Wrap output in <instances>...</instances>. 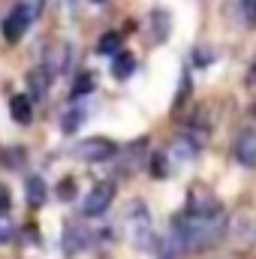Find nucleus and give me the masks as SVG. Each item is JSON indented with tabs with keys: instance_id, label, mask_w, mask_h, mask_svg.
I'll return each mask as SVG.
<instances>
[{
	"instance_id": "obj_1",
	"label": "nucleus",
	"mask_w": 256,
	"mask_h": 259,
	"mask_svg": "<svg viewBox=\"0 0 256 259\" xmlns=\"http://www.w3.org/2000/svg\"><path fill=\"white\" fill-rule=\"evenodd\" d=\"M229 226L226 211L217 217H199L190 211H181L172 217V238L181 244V250H208L223 241Z\"/></svg>"
},
{
	"instance_id": "obj_2",
	"label": "nucleus",
	"mask_w": 256,
	"mask_h": 259,
	"mask_svg": "<svg viewBox=\"0 0 256 259\" xmlns=\"http://www.w3.org/2000/svg\"><path fill=\"white\" fill-rule=\"evenodd\" d=\"M33 15H36V6H33V3H18V6H12V12L3 18V39H6V42H18V39L27 33V27L33 24Z\"/></svg>"
},
{
	"instance_id": "obj_3",
	"label": "nucleus",
	"mask_w": 256,
	"mask_h": 259,
	"mask_svg": "<svg viewBox=\"0 0 256 259\" xmlns=\"http://www.w3.org/2000/svg\"><path fill=\"white\" fill-rule=\"evenodd\" d=\"M187 211L199 214V217H217V214H223V202L211 193L205 184H193L187 190Z\"/></svg>"
},
{
	"instance_id": "obj_4",
	"label": "nucleus",
	"mask_w": 256,
	"mask_h": 259,
	"mask_svg": "<svg viewBox=\"0 0 256 259\" xmlns=\"http://www.w3.org/2000/svg\"><path fill=\"white\" fill-rule=\"evenodd\" d=\"M124 226H127V235L139 244V247H148V238H151V217H148V211H145L142 202H133L127 208Z\"/></svg>"
},
{
	"instance_id": "obj_5",
	"label": "nucleus",
	"mask_w": 256,
	"mask_h": 259,
	"mask_svg": "<svg viewBox=\"0 0 256 259\" xmlns=\"http://www.w3.org/2000/svg\"><path fill=\"white\" fill-rule=\"evenodd\" d=\"M112 199H115V184H109V181L97 184V187L88 193L84 205H81L84 217H100V214H106V208L112 205Z\"/></svg>"
},
{
	"instance_id": "obj_6",
	"label": "nucleus",
	"mask_w": 256,
	"mask_h": 259,
	"mask_svg": "<svg viewBox=\"0 0 256 259\" xmlns=\"http://www.w3.org/2000/svg\"><path fill=\"white\" fill-rule=\"evenodd\" d=\"M115 142H109V139H103V136H97V139H88V142H81L78 148H75V157H81V160H88V163H103V160H109V157H115Z\"/></svg>"
},
{
	"instance_id": "obj_7",
	"label": "nucleus",
	"mask_w": 256,
	"mask_h": 259,
	"mask_svg": "<svg viewBox=\"0 0 256 259\" xmlns=\"http://www.w3.org/2000/svg\"><path fill=\"white\" fill-rule=\"evenodd\" d=\"M232 157L241 163V166H256V133L253 130H241L235 145H232Z\"/></svg>"
},
{
	"instance_id": "obj_8",
	"label": "nucleus",
	"mask_w": 256,
	"mask_h": 259,
	"mask_svg": "<svg viewBox=\"0 0 256 259\" xmlns=\"http://www.w3.org/2000/svg\"><path fill=\"white\" fill-rule=\"evenodd\" d=\"M66 66H69V46H66V42H55V46L46 52V69H49L52 75H58V72H64Z\"/></svg>"
},
{
	"instance_id": "obj_9",
	"label": "nucleus",
	"mask_w": 256,
	"mask_h": 259,
	"mask_svg": "<svg viewBox=\"0 0 256 259\" xmlns=\"http://www.w3.org/2000/svg\"><path fill=\"white\" fill-rule=\"evenodd\" d=\"M49 84H52V72L46 66H36V69L27 72V88H30V97L33 100H42L46 91H49Z\"/></svg>"
},
{
	"instance_id": "obj_10",
	"label": "nucleus",
	"mask_w": 256,
	"mask_h": 259,
	"mask_svg": "<svg viewBox=\"0 0 256 259\" xmlns=\"http://www.w3.org/2000/svg\"><path fill=\"white\" fill-rule=\"evenodd\" d=\"M9 115H12V121H18V124H30V121H33V103H30V97H27V94H15V97L9 100Z\"/></svg>"
},
{
	"instance_id": "obj_11",
	"label": "nucleus",
	"mask_w": 256,
	"mask_h": 259,
	"mask_svg": "<svg viewBox=\"0 0 256 259\" xmlns=\"http://www.w3.org/2000/svg\"><path fill=\"white\" fill-rule=\"evenodd\" d=\"M84 244H88V232H84L78 223H69L66 232H64V250L66 253H78Z\"/></svg>"
},
{
	"instance_id": "obj_12",
	"label": "nucleus",
	"mask_w": 256,
	"mask_h": 259,
	"mask_svg": "<svg viewBox=\"0 0 256 259\" xmlns=\"http://www.w3.org/2000/svg\"><path fill=\"white\" fill-rule=\"evenodd\" d=\"M24 196H27V205L30 208H39L42 202H46V181L39 178V175H30L27 178V184H24Z\"/></svg>"
},
{
	"instance_id": "obj_13",
	"label": "nucleus",
	"mask_w": 256,
	"mask_h": 259,
	"mask_svg": "<svg viewBox=\"0 0 256 259\" xmlns=\"http://www.w3.org/2000/svg\"><path fill=\"white\" fill-rule=\"evenodd\" d=\"M151 24H154V39H166L169 36V27H172V18H169V12L166 9H154L151 12Z\"/></svg>"
},
{
	"instance_id": "obj_14",
	"label": "nucleus",
	"mask_w": 256,
	"mask_h": 259,
	"mask_svg": "<svg viewBox=\"0 0 256 259\" xmlns=\"http://www.w3.org/2000/svg\"><path fill=\"white\" fill-rule=\"evenodd\" d=\"M133 69H136V58H133L130 52H118V55H115V64H112L115 78H130Z\"/></svg>"
},
{
	"instance_id": "obj_15",
	"label": "nucleus",
	"mask_w": 256,
	"mask_h": 259,
	"mask_svg": "<svg viewBox=\"0 0 256 259\" xmlns=\"http://www.w3.org/2000/svg\"><path fill=\"white\" fill-rule=\"evenodd\" d=\"M169 151H160V154H154L151 157V175L154 178H169Z\"/></svg>"
},
{
	"instance_id": "obj_16",
	"label": "nucleus",
	"mask_w": 256,
	"mask_h": 259,
	"mask_svg": "<svg viewBox=\"0 0 256 259\" xmlns=\"http://www.w3.org/2000/svg\"><path fill=\"white\" fill-rule=\"evenodd\" d=\"M97 52H100V55H118V52H121V33H115V30L106 33V36L97 42Z\"/></svg>"
},
{
	"instance_id": "obj_17",
	"label": "nucleus",
	"mask_w": 256,
	"mask_h": 259,
	"mask_svg": "<svg viewBox=\"0 0 256 259\" xmlns=\"http://www.w3.org/2000/svg\"><path fill=\"white\" fill-rule=\"evenodd\" d=\"M91 91H94V75H91V72H81V75L72 81L69 97H72V100H78V97H84V94H91Z\"/></svg>"
},
{
	"instance_id": "obj_18",
	"label": "nucleus",
	"mask_w": 256,
	"mask_h": 259,
	"mask_svg": "<svg viewBox=\"0 0 256 259\" xmlns=\"http://www.w3.org/2000/svg\"><path fill=\"white\" fill-rule=\"evenodd\" d=\"M81 118H84V115H81L78 109L66 112V115H64V121H61V130H64V133H75V130L81 127Z\"/></svg>"
},
{
	"instance_id": "obj_19",
	"label": "nucleus",
	"mask_w": 256,
	"mask_h": 259,
	"mask_svg": "<svg viewBox=\"0 0 256 259\" xmlns=\"http://www.w3.org/2000/svg\"><path fill=\"white\" fill-rule=\"evenodd\" d=\"M190 97V72H184L181 75V88H178V97H175V103H172V109L178 112L181 106H184V100Z\"/></svg>"
},
{
	"instance_id": "obj_20",
	"label": "nucleus",
	"mask_w": 256,
	"mask_h": 259,
	"mask_svg": "<svg viewBox=\"0 0 256 259\" xmlns=\"http://www.w3.org/2000/svg\"><path fill=\"white\" fill-rule=\"evenodd\" d=\"M58 196H61L64 202H69V199L75 196V178H64V181L58 184Z\"/></svg>"
},
{
	"instance_id": "obj_21",
	"label": "nucleus",
	"mask_w": 256,
	"mask_h": 259,
	"mask_svg": "<svg viewBox=\"0 0 256 259\" xmlns=\"http://www.w3.org/2000/svg\"><path fill=\"white\" fill-rule=\"evenodd\" d=\"M12 232H15V226H12V220H9L6 214H0V244H6V241L12 238Z\"/></svg>"
},
{
	"instance_id": "obj_22",
	"label": "nucleus",
	"mask_w": 256,
	"mask_h": 259,
	"mask_svg": "<svg viewBox=\"0 0 256 259\" xmlns=\"http://www.w3.org/2000/svg\"><path fill=\"white\" fill-rule=\"evenodd\" d=\"M244 21L250 27L256 24V0H244Z\"/></svg>"
},
{
	"instance_id": "obj_23",
	"label": "nucleus",
	"mask_w": 256,
	"mask_h": 259,
	"mask_svg": "<svg viewBox=\"0 0 256 259\" xmlns=\"http://www.w3.org/2000/svg\"><path fill=\"white\" fill-rule=\"evenodd\" d=\"M9 205H12L9 187H6V184H0V214H6V211H9Z\"/></svg>"
},
{
	"instance_id": "obj_24",
	"label": "nucleus",
	"mask_w": 256,
	"mask_h": 259,
	"mask_svg": "<svg viewBox=\"0 0 256 259\" xmlns=\"http://www.w3.org/2000/svg\"><path fill=\"white\" fill-rule=\"evenodd\" d=\"M211 61H214V52H205V49L196 52V64H211Z\"/></svg>"
},
{
	"instance_id": "obj_25",
	"label": "nucleus",
	"mask_w": 256,
	"mask_h": 259,
	"mask_svg": "<svg viewBox=\"0 0 256 259\" xmlns=\"http://www.w3.org/2000/svg\"><path fill=\"white\" fill-rule=\"evenodd\" d=\"M247 84H256V58H253V64H250V72H247Z\"/></svg>"
}]
</instances>
